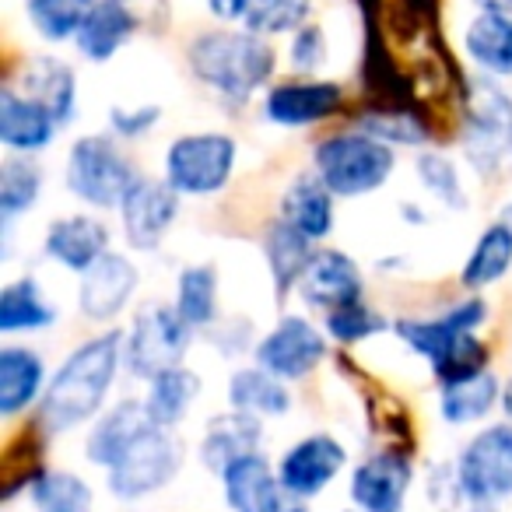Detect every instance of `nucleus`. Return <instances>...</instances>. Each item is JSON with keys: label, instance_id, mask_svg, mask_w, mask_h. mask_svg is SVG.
I'll return each instance as SVG.
<instances>
[{"label": "nucleus", "instance_id": "nucleus-10", "mask_svg": "<svg viewBox=\"0 0 512 512\" xmlns=\"http://www.w3.org/2000/svg\"><path fill=\"white\" fill-rule=\"evenodd\" d=\"M344 467H348L344 442L330 432H313V435H302L299 442H292L281 453L278 477L288 495L309 502V498H320Z\"/></svg>", "mask_w": 512, "mask_h": 512}, {"label": "nucleus", "instance_id": "nucleus-2", "mask_svg": "<svg viewBox=\"0 0 512 512\" xmlns=\"http://www.w3.org/2000/svg\"><path fill=\"white\" fill-rule=\"evenodd\" d=\"M190 71L200 85H207L211 92L225 95V99H249L253 92L267 85L274 78V46L256 32H204L190 43Z\"/></svg>", "mask_w": 512, "mask_h": 512}, {"label": "nucleus", "instance_id": "nucleus-46", "mask_svg": "<svg viewBox=\"0 0 512 512\" xmlns=\"http://www.w3.org/2000/svg\"><path fill=\"white\" fill-rule=\"evenodd\" d=\"M481 11H495V15H512V0H477Z\"/></svg>", "mask_w": 512, "mask_h": 512}, {"label": "nucleus", "instance_id": "nucleus-49", "mask_svg": "<svg viewBox=\"0 0 512 512\" xmlns=\"http://www.w3.org/2000/svg\"><path fill=\"white\" fill-rule=\"evenodd\" d=\"M509 155H512V134H509Z\"/></svg>", "mask_w": 512, "mask_h": 512}, {"label": "nucleus", "instance_id": "nucleus-43", "mask_svg": "<svg viewBox=\"0 0 512 512\" xmlns=\"http://www.w3.org/2000/svg\"><path fill=\"white\" fill-rule=\"evenodd\" d=\"M162 120L158 106H113L109 109V130L123 141H137V137L151 134Z\"/></svg>", "mask_w": 512, "mask_h": 512}, {"label": "nucleus", "instance_id": "nucleus-12", "mask_svg": "<svg viewBox=\"0 0 512 512\" xmlns=\"http://www.w3.org/2000/svg\"><path fill=\"white\" fill-rule=\"evenodd\" d=\"M116 211H120V225H123V235H127L130 249L151 253V249L162 246V239L169 235V228L176 225L179 193L172 190L165 179L141 176L127 190V197L120 200Z\"/></svg>", "mask_w": 512, "mask_h": 512}, {"label": "nucleus", "instance_id": "nucleus-35", "mask_svg": "<svg viewBox=\"0 0 512 512\" xmlns=\"http://www.w3.org/2000/svg\"><path fill=\"white\" fill-rule=\"evenodd\" d=\"M36 512H92L95 491L74 470H43L29 488Z\"/></svg>", "mask_w": 512, "mask_h": 512}, {"label": "nucleus", "instance_id": "nucleus-39", "mask_svg": "<svg viewBox=\"0 0 512 512\" xmlns=\"http://www.w3.org/2000/svg\"><path fill=\"white\" fill-rule=\"evenodd\" d=\"M358 130H365V134L379 137V141L390 144V148H404V144H421L428 137L425 123H421L418 116L407 113V109H393V106L369 109V113H362V116H358Z\"/></svg>", "mask_w": 512, "mask_h": 512}, {"label": "nucleus", "instance_id": "nucleus-36", "mask_svg": "<svg viewBox=\"0 0 512 512\" xmlns=\"http://www.w3.org/2000/svg\"><path fill=\"white\" fill-rule=\"evenodd\" d=\"M99 0H25L29 22L46 43H67L81 32Z\"/></svg>", "mask_w": 512, "mask_h": 512}, {"label": "nucleus", "instance_id": "nucleus-28", "mask_svg": "<svg viewBox=\"0 0 512 512\" xmlns=\"http://www.w3.org/2000/svg\"><path fill=\"white\" fill-rule=\"evenodd\" d=\"M57 323V309L46 302L43 285L36 278H18L0 292V334H39Z\"/></svg>", "mask_w": 512, "mask_h": 512}, {"label": "nucleus", "instance_id": "nucleus-34", "mask_svg": "<svg viewBox=\"0 0 512 512\" xmlns=\"http://www.w3.org/2000/svg\"><path fill=\"white\" fill-rule=\"evenodd\" d=\"M43 193V169L32 155H11L0 162V218L11 225L15 218L29 214Z\"/></svg>", "mask_w": 512, "mask_h": 512}, {"label": "nucleus", "instance_id": "nucleus-47", "mask_svg": "<svg viewBox=\"0 0 512 512\" xmlns=\"http://www.w3.org/2000/svg\"><path fill=\"white\" fill-rule=\"evenodd\" d=\"M502 411H505V418L512 421V376L502 383Z\"/></svg>", "mask_w": 512, "mask_h": 512}, {"label": "nucleus", "instance_id": "nucleus-32", "mask_svg": "<svg viewBox=\"0 0 512 512\" xmlns=\"http://www.w3.org/2000/svg\"><path fill=\"white\" fill-rule=\"evenodd\" d=\"M495 407H502V383L491 369L463 379V383L439 386V414L449 425H474V421L488 418Z\"/></svg>", "mask_w": 512, "mask_h": 512}, {"label": "nucleus", "instance_id": "nucleus-23", "mask_svg": "<svg viewBox=\"0 0 512 512\" xmlns=\"http://www.w3.org/2000/svg\"><path fill=\"white\" fill-rule=\"evenodd\" d=\"M218 477H221V498H225V505L232 512H253L285 491L281 488L278 467L267 460L264 449L228 463Z\"/></svg>", "mask_w": 512, "mask_h": 512}, {"label": "nucleus", "instance_id": "nucleus-41", "mask_svg": "<svg viewBox=\"0 0 512 512\" xmlns=\"http://www.w3.org/2000/svg\"><path fill=\"white\" fill-rule=\"evenodd\" d=\"M386 327H393V323H386L383 316H379L372 306H365V302H355V306H344V309L327 313V334L341 344L369 341V337L383 334Z\"/></svg>", "mask_w": 512, "mask_h": 512}, {"label": "nucleus", "instance_id": "nucleus-29", "mask_svg": "<svg viewBox=\"0 0 512 512\" xmlns=\"http://www.w3.org/2000/svg\"><path fill=\"white\" fill-rule=\"evenodd\" d=\"M316 242L306 239L299 228H292L288 221H274L264 235V256H267V271L274 278V288L278 295H288L299 288V278L306 274L309 260L316 253Z\"/></svg>", "mask_w": 512, "mask_h": 512}, {"label": "nucleus", "instance_id": "nucleus-18", "mask_svg": "<svg viewBox=\"0 0 512 512\" xmlns=\"http://www.w3.org/2000/svg\"><path fill=\"white\" fill-rule=\"evenodd\" d=\"M151 425H155V421L148 418L144 400L127 397V400H120V404L106 407V411L92 421V428H88V435H85L88 463L102 470L116 467V463L123 460V453H127Z\"/></svg>", "mask_w": 512, "mask_h": 512}, {"label": "nucleus", "instance_id": "nucleus-27", "mask_svg": "<svg viewBox=\"0 0 512 512\" xmlns=\"http://www.w3.org/2000/svg\"><path fill=\"white\" fill-rule=\"evenodd\" d=\"M509 271H512V225L495 218L477 235L474 246H470L467 260H463V271H460V285L467 288V292H481V288L502 281Z\"/></svg>", "mask_w": 512, "mask_h": 512}, {"label": "nucleus", "instance_id": "nucleus-33", "mask_svg": "<svg viewBox=\"0 0 512 512\" xmlns=\"http://www.w3.org/2000/svg\"><path fill=\"white\" fill-rule=\"evenodd\" d=\"M176 313L193 330H214L218 323V267L214 264H190L176 278Z\"/></svg>", "mask_w": 512, "mask_h": 512}, {"label": "nucleus", "instance_id": "nucleus-44", "mask_svg": "<svg viewBox=\"0 0 512 512\" xmlns=\"http://www.w3.org/2000/svg\"><path fill=\"white\" fill-rule=\"evenodd\" d=\"M253 0H207V11L221 22H242Z\"/></svg>", "mask_w": 512, "mask_h": 512}, {"label": "nucleus", "instance_id": "nucleus-7", "mask_svg": "<svg viewBox=\"0 0 512 512\" xmlns=\"http://www.w3.org/2000/svg\"><path fill=\"white\" fill-rule=\"evenodd\" d=\"M183 460L186 449L176 428L151 425L123 453V460L106 470V488L120 502H141V498H151L162 488H169L179 477V470H183Z\"/></svg>", "mask_w": 512, "mask_h": 512}, {"label": "nucleus", "instance_id": "nucleus-40", "mask_svg": "<svg viewBox=\"0 0 512 512\" xmlns=\"http://www.w3.org/2000/svg\"><path fill=\"white\" fill-rule=\"evenodd\" d=\"M491 362V351L477 341L474 334H463L439 362H432V372L439 379V386H449V383H463L470 376H481Z\"/></svg>", "mask_w": 512, "mask_h": 512}, {"label": "nucleus", "instance_id": "nucleus-6", "mask_svg": "<svg viewBox=\"0 0 512 512\" xmlns=\"http://www.w3.org/2000/svg\"><path fill=\"white\" fill-rule=\"evenodd\" d=\"M235 158H239V144L221 130L183 134L165 151L162 179L179 197H214L232 179Z\"/></svg>", "mask_w": 512, "mask_h": 512}, {"label": "nucleus", "instance_id": "nucleus-9", "mask_svg": "<svg viewBox=\"0 0 512 512\" xmlns=\"http://www.w3.org/2000/svg\"><path fill=\"white\" fill-rule=\"evenodd\" d=\"M256 365H264L267 372L281 376L285 383H299V379L313 376L327 358V334L306 316H281L271 330H267L253 348Z\"/></svg>", "mask_w": 512, "mask_h": 512}, {"label": "nucleus", "instance_id": "nucleus-4", "mask_svg": "<svg viewBox=\"0 0 512 512\" xmlns=\"http://www.w3.org/2000/svg\"><path fill=\"white\" fill-rule=\"evenodd\" d=\"M141 179L137 165L130 155L106 134H88L78 137L67 151L64 165V183L81 204L95 207V211H113L120 200L127 197L130 186Z\"/></svg>", "mask_w": 512, "mask_h": 512}, {"label": "nucleus", "instance_id": "nucleus-50", "mask_svg": "<svg viewBox=\"0 0 512 512\" xmlns=\"http://www.w3.org/2000/svg\"><path fill=\"white\" fill-rule=\"evenodd\" d=\"M120 4H127V8H130V0H120Z\"/></svg>", "mask_w": 512, "mask_h": 512}, {"label": "nucleus", "instance_id": "nucleus-20", "mask_svg": "<svg viewBox=\"0 0 512 512\" xmlns=\"http://www.w3.org/2000/svg\"><path fill=\"white\" fill-rule=\"evenodd\" d=\"M260 449H264V421L228 407L204 425L197 456L211 474H221L228 463L242 460L246 453H260Z\"/></svg>", "mask_w": 512, "mask_h": 512}, {"label": "nucleus", "instance_id": "nucleus-5", "mask_svg": "<svg viewBox=\"0 0 512 512\" xmlns=\"http://www.w3.org/2000/svg\"><path fill=\"white\" fill-rule=\"evenodd\" d=\"M197 330L176 313V306L148 302L123 330V369L141 383H151L165 369L183 365Z\"/></svg>", "mask_w": 512, "mask_h": 512}, {"label": "nucleus", "instance_id": "nucleus-21", "mask_svg": "<svg viewBox=\"0 0 512 512\" xmlns=\"http://www.w3.org/2000/svg\"><path fill=\"white\" fill-rule=\"evenodd\" d=\"M50 383L46 362L29 344H4L0 348V414L18 418L29 407H39Z\"/></svg>", "mask_w": 512, "mask_h": 512}, {"label": "nucleus", "instance_id": "nucleus-30", "mask_svg": "<svg viewBox=\"0 0 512 512\" xmlns=\"http://www.w3.org/2000/svg\"><path fill=\"white\" fill-rule=\"evenodd\" d=\"M200 397V376L186 365L176 369H165L162 376H155L144 393V407H148V418L158 428H179L186 421V414L193 411Z\"/></svg>", "mask_w": 512, "mask_h": 512}, {"label": "nucleus", "instance_id": "nucleus-31", "mask_svg": "<svg viewBox=\"0 0 512 512\" xmlns=\"http://www.w3.org/2000/svg\"><path fill=\"white\" fill-rule=\"evenodd\" d=\"M467 57L491 78H512V15L481 11L467 25Z\"/></svg>", "mask_w": 512, "mask_h": 512}, {"label": "nucleus", "instance_id": "nucleus-13", "mask_svg": "<svg viewBox=\"0 0 512 512\" xmlns=\"http://www.w3.org/2000/svg\"><path fill=\"white\" fill-rule=\"evenodd\" d=\"M141 288V271L127 253L109 249L92 271L81 274L78 285V309L88 323H113L127 313Z\"/></svg>", "mask_w": 512, "mask_h": 512}, {"label": "nucleus", "instance_id": "nucleus-22", "mask_svg": "<svg viewBox=\"0 0 512 512\" xmlns=\"http://www.w3.org/2000/svg\"><path fill=\"white\" fill-rule=\"evenodd\" d=\"M15 88L29 95V99H36L39 106L50 109L60 127L74 120V109H78V78H74L71 64H64V60L57 57L25 60Z\"/></svg>", "mask_w": 512, "mask_h": 512}, {"label": "nucleus", "instance_id": "nucleus-1", "mask_svg": "<svg viewBox=\"0 0 512 512\" xmlns=\"http://www.w3.org/2000/svg\"><path fill=\"white\" fill-rule=\"evenodd\" d=\"M123 369V334L106 330L81 341L46 383L39 400V432L67 435L106 411V397Z\"/></svg>", "mask_w": 512, "mask_h": 512}, {"label": "nucleus", "instance_id": "nucleus-17", "mask_svg": "<svg viewBox=\"0 0 512 512\" xmlns=\"http://www.w3.org/2000/svg\"><path fill=\"white\" fill-rule=\"evenodd\" d=\"M344 92L337 81H281L267 92L264 116L274 127H316L341 109Z\"/></svg>", "mask_w": 512, "mask_h": 512}, {"label": "nucleus", "instance_id": "nucleus-37", "mask_svg": "<svg viewBox=\"0 0 512 512\" xmlns=\"http://www.w3.org/2000/svg\"><path fill=\"white\" fill-rule=\"evenodd\" d=\"M414 172H418V183L428 197H435L442 207L449 211H463L467 207V190H463V179H460V169L449 155L442 151H421L414 158Z\"/></svg>", "mask_w": 512, "mask_h": 512}, {"label": "nucleus", "instance_id": "nucleus-25", "mask_svg": "<svg viewBox=\"0 0 512 512\" xmlns=\"http://www.w3.org/2000/svg\"><path fill=\"white\" fill-rule=\"evenodd\" d=\"M137 32V18L127 4L120 0H99L95 11L85 18L81 32L74 36L78 43V53L92 64H102V60H113L123 46L130 43V36Z\"/></svg>", "mask_w": 512, "mask_h": 512}, {"label": "nucleus", "instance_id": "nucleus-24", "mask_svg": "<svg viewBox=\"0 0 512 512\" xmlns=\"http://www.w3.org/2000/svg\"><path fill=\"white\" fill-rule=\"evenodd\" d=\"M281 221H288L292 228H299L306 239L323 242L334 232V190L323 183L320 176H299L288 183L285 197H281Z\"/></svg>", "mask_w": 512, "mask_h": 512}, {"label": "nucleus", "instance_id": "nucleus-19", "mask_svg": "<svg viewBox=\"0 0 512 512\" xmlns=\"http://www.w3.org/2000/svg\"><path fill=\"white\" fill-rule=\"evenodd\" d=\"M60 123L46 106L18 92L15 85H4L0 92V144L11 155H39L53 144Z\"/></svg>", "mask_w": 512, "mask_h": 512}, {"label": "nucleus", "instance_id": "nucleus-11", "mask_svg": "<svg viewBox=\"0 0 512 512\" xmlns=\"http://www.w3.org/2000/svg\"><path fill=\"white\" fill-rule=\"evenodd\" d=\"M488 323V302L481 295H470V299L456 302L453 309L439 316H404V320L393 323V334L404 341L407 351L421 355L428 365L439 362L463 334H474Z\"/></svg>", "mask_w": 512, "mask_h": 512}, {"label": "nucleus", "instance_id": "nucleus-42", "mask_svg": "<svg viewBox=\"0 0 512 512\" xmlns=\"http://www.w3.org/2000/svg\"><path fill=\"white\" fill-rule=\"evenodd\" d=\"M327 36H323L320 25H302L292 39V50H288V60L299 74H316L323 64H327Z\"/></svg>", "mask_w": 512, "mask_h": 512}, {"label": "nucleus", "instance_id": "nucleus-14", "mask_svg": "<svg viewBox=\"0 0 512 512\" xmlns=\"http://www.w3.org/2000/svg\"><path fill=\"white\" fill-rule=\"evenodd\" d=\"M414 467L407 456L393 453H372L351 470V502L358 512H404L407 495H411Z\"/></svg>", "mask_w": 512, "mask_h": 512}, {"label": "nucleus", "instance_id": "nucleus-38", "mask_svg": "<svg viewBox=\"0 0 512 512\" xmlns=\"http://www.w3.org/2000/svg\"><path fill=\"white\" fill-rule=\"evenodd\" d=\"M309 11L313 0H253L242 22L256 36H281V32H299Z\"/></svg>", "mask_w": 512, "mask_h": 512}, {"label": "nucleus", "instance_id": "nucleus-3", "mask_svg": "<svg viewBox=\"0 0 512 512\" xmlns=\"http://www.w3.org/2000/svg\"><path fill=\"white\" fill-rule=\"evenodd\" d=\"M313 169L334 190V197H365L393 176L397 151L365 130H341L316 144Z\"/></svg>", "mask_w": 512, "mask_h": 512}, {"label": "nucleus", "instance_id": "nucleus-45", "mask_svg": "<svg viewBox=\"0 0 512 512\" xmlns=\"http://www.w3.org/2000/svg\"><path fill=\"white\" fill-rule=\"evenodd\" d=\"M253 512H309V505L302 502V498H295V495H288V491H281L278 498H271V502L260 505V509H253Z\"/></svg>", "mask_w": 512, "mask_h": 512}, {"label": "nucleus", "instance_id": "nucleus-48", "mask_svg": "<svg viewBox=\"0 0 512 512\" xmlns=\"http://www.w3.org/2000/svg\"><path fill=\"white\" fill-rule=\"evenodd\" d=\"M498 218H502V221H509V225H512V204H505L502 211H498Z\"/></svg>", "mask_w": 512, "mask_h": 512}, {"label": "nucleus", "instance_id": "nucleus-26", "mask_svg": "<svg viewBox=\"0 0 512 512\" xmlns=\"http://www.w3.org/2000/svg\"><path fill=\"white\" fill-rule=\"evenodd\" d=\"M228 407L253 414L260 421L281 418L292 411V393H288L285 379L267 372L264 365H246V369H235L228 376Z\"/></svg>", "mask_w": 512, "mask_h": 512}, {"label": "nucleus", "instance_id": "nucleus-15", "mask_svg": "<svg viewBox=\"0 0 512 512\" xmlns=\"http://www.w3.org/2000/svg\"><path fill=\"white\" fill-rule=\"evenodd\" d=\"M295 292H299V299L306 302L309 309L334 313V309L362 302L365 278L348 253H341V249H316Z\"/></svg>", "mask_w": 512, "mask_h": 512}, {"label": "nucleus", "instance_id": "nucleus-16", "mask_svg": "<svg viewBox=\"0 0 512 512\" xmlns=\"http://www.w3.org/2000/svg\"><path fill=\"white\" fill-rule=\"evenodd\" d=\"M109 239H113V235H109L106 221L88 211H78V214H64V218L50 221L43 249L53 264L81 278V274L92 271L102 256L109 253Z\"/></svg>", "mask_w": 512, "mask_h": 512}, {"label": "nucleus", "instance_id": "nucleus-8", "mask_svg": "<svg viewBox=\"0 0 512 512\" xmlns=\"http://www.w3.org/2000/svg\"><path fill=\"white\" fill-rule=\"evenodd\" d=\"M453 470L470 505H498L512 498V421L470 435Z\"/></svg>", "mask_w": 512, "mask_h": 512}]
</instances>
